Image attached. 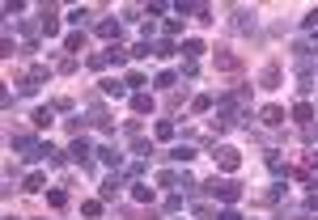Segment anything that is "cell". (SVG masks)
<instances>
[{
  "mask_svg": "<svg viewBox=\"0 0 318 220\" xmlns=\"http://www.w3.org/2000/svg\"><path fill=\"white\" fill-rule=\"evenodd\" d=\"M191 110H195V115H204V110H212V97H208V93H199L195 102H191Z\"/></svg>",
  "mask_w": 318,
  "mask_h": 220,
  "instance_id": "44dd1931",
  "label": "cell"
},
{
  "mask_svg": "<svg viewBox=\"0 0 318 220\" xmlns=\"http://www.w3.org/2000/svg\"><path fill=\"white\" fill-rule=\"evenodd\" d=\"M43 34H47V39H51V34H60V21H55L51 9H43Z\"/></svg>",
  "mask_w": 318,
  "mask_h": 220,
  "instance_id": "8fae6325",
  "label": "cell"
},
{
  "mask_svg": "<svg viewBox=\"0 0 318 220\" xmlns=\"http://www.w3.org/2000/svg\"><path fill=\"white\" fill-rule=\"evenodd\" d=\"M106 59H111L115 68H119V64H127V51H123V47H115V43H111V47H106Z\"/></svg>",
  "mask_w": 318,
  "mask_h": 220,
  "instance_id": "5bb4252c",
  "label": "cell"
},
{
  "mask_svg": "<svg viewBox=\"0 0 318 220\" xmlns=\"http://www.w3.org/2000/svg\"><path fill=\"white\" fill-rule=\"evenodd\" d=\"M119 187H123V178H119V174H111V178H106L102 187H98V199H102V203H111L115 195H119Z\"/></svg>",
  "mask_w": 318,
  "mask_h": 220,
  "instance_id": "5b68a950",
  "label": "cell"
},
{
  "mask_svg": "<svg viewBox=\"0 0 318 220\" xmlns=\"http://www.w3.org/2000/svg\"><path fill=\"white\" fill-rule=\"evenodd\" d=\"M43 187H47V178H43V174H30V178H26V187H21V191H30V195H34V191H43Z\"/></svg>",
  "mask_w": 318,
  "mask_h": 220,
  "instance_id": "e0dca14e",
  "label": "cell"
},
{
  "mask_svg": "<svg viewBox=\"0 0 318 220\" xmlns=\"http://www.w3.org/2000/svg\"><path fill=\"white\" fill-rule=\"evenodd\" d=\"M170 157H174V161H183V165H187V161H191V157H195V149H187V144H179V149H174Z\"/></svg>",
  "mask_w": 318,
  "mask_h": 220,
  "instance_id": "d6986e66",
  "label": "cell"
},
{
  "mask_svg": "<svg viewBox=\"0 0 318 220\" xmlns=\"http://www.w3.org/2000/svg\"><path fill=\"white\" fill-rule=\"evenodd\" d=\"M98 85H102L106 97H123V93H127V81H115V77H106V81H98Z\"/></svg>",
  "mask_w": 318,
  "mask_h": 220,
  "instance_id": "8992f818",
  "label": "cell"
},
{
  "mask_svg": "<svg viewBox=\"0 0 318 220\" xmlns=\"http://www.w3.org/2000/svg\"><path fill=\"white\" fill-rule=\"evenodd\" d=\"M153 55L166 59V55H174V47H170V43H153Z\"/></svg>",
  "mask_w": 318,
  "mask_h": 220,
  "instance_id": "d4e9b609",
  "label": "cell"
},
{
  "mask_svg": "<svg viewBox=\"0 0 318 220\" xmlns=\"http://www.w3.org/2000/svg\"><path fill=\"white\" fill-rule=\"evenodd\" d=\"M64 47H68V51H81V47H85V34H68Z\"/></svg>",
  "mask_w": 318,
  "mask_h": 220,
  "instance_id": "7402d4cb",
  "label": "cell"
},
{
  "mask_svg": "<svg viewBox=\"0 0 318 220\" xmlns=\"http://www.w3.org/2000/svg\"><path fill=\"white\" fill-rule=\"evenodd\" d=\"M98 157H102L106 165H119L123 161V153H115V149H98Z\"/></svg>",
  "mask_w": 318,
  "mask_h": 220,
  "instance_id": "ffe728a7",
  "label": "cell"
},
{
  "mask_svg": "<svg viewBox=\"0 0 318 220\" xmlns=\"http://www.w3.org/2000/svg\"><path fill=\"white\" fill-rule=\"evenodd\" d=\"M98 34L102 39H115V34H119V21H98Z\"/></svg>",
  "mask_w": 318,
  "mask_h": 220,
  "instance_id": "ac0fdd59",
  "label": "cell"
},
{
  "mask_svg": "<svg viewBox=\"0 0 318 220\" xmlns=\"http://www.w3.org/2000/svg\"><path fill=\"white\" fill-rule=\"evenodd\" d=\"M81 212H85V216H89V220H93V216H102V199H89V203H85V207H81Z\"/></svg>",
  "mask_w": 318,
  "mask_h": 220,
  "instance_id": "cb8c5ba5",
  "label": "cell"
},
{
  "mask_svg": "<svg viewBox=\"0 0 318 220\" xmlns=\"http://www.w3.org/2000/svg\"><path fill=\"white\" fill-rule=\"evenodd\" d=\"M132 110H136V115H149V110H153V97L149 93H136L132 97Z\"/></svg>",
  "mask_w": 318,
  "mask_h": 220,
  "instance_id": "7c38bea8",
  "label": "cell"
},
{
  "mask_svg": "<svg viewBox=\"0 0 318 220\" xmlns=\"http://www.w3.org/2000/svg\"><path fill=\"white\" fill-rule=\"evenodd\" d=\"M132 199H136V203H153V187H145V182H136V187H132Z\"/></svg>",
  "mask_w": 318,
  "mask_h": 220,
  "instance_id": "4fadbf2b",
  "label": "cell"
},
{
  "mask_svg": "<svg viewBox=\"0 0 318 220\" xmlns=\"http://www.w3.org/2000/svg\"><path fill=\"white\" fill-rule=\"evenodd\" d=\"M233 17H238V30H251L255 26V13H251V9H233Z\"/></svg>",
  "mask_w": 318,
  "mask_h": 220,
  "instance_id": "9a60e30c",
  "label": "cell"
},
{
  "mask_svg": "<svg viewBox=\"0 0 318 220\" xmlns=\"http://www.w3.org/2000/svg\"><path fill=\"white\" fill-rule=\"evenodd\" d=\"M212 157H217V165H221V169H225V174H233V169H238V165H242V157H238V149H217V153H212Z\"/></svg>",
  "mask_w": 318,
  "mask_h": 220,
  "instance_id": "3957f363",
  "label": "cell"
},
{
  "mask_svg": "<svg viewBox=\"0 0 318 220\" xmlns=\"http://www.w3.org/2000/svg\"><path fill=\"white\" fill-rule=\"evenodd\" d=\"M212 64H217V72H238L242 68V55H233L229 47H217V51H212Z\"/></svg>",
  "mask_w": 318,
  "mask_h": 220,
  "instance_id": "7a4b0ae2",
  "label": "cell"
},
{
  "mask_svg": "<svg viewBox=\"0 0 318 220\" xmlns=\"http://www.w3.org/2000/svg\"><path fill=\"white\" fill-rule=\"evenodd\" d=\"M221 220H242V216L238 212H221Z\"/></svg>",
  "mask_w": 318,
  "mask_h": 220,
  "instance_id": "4dcf8cb0",
  "label": "cell"
},
{
  "mask_svg": "<svg viewBox=\"0 0 318 220\" xmlns=\"http://www.w3.org/2000/svg\"><path fill=\"white\" fill-rule=\"evenodd\" d=\"M259 119H263L267 127H280V123H285V110H280V106H263V115H259Z\"/></svg>",
  "mask_w": 318,
  "mask_h": 220,
  "instance_id": "9c48e42d",
  "label": "cell"
},
{
  "mask_svg": "<svg viewBox=\"0 0 318 220\" xmlns=\"http://www.w3.org/2000/svg\"><path fill=\"white\" fill-rule=\"evenodd\" d=\"M208 195H212V199H225V203H238L242 199V187L233 178H212L208 182Z\"/></svg>",
  "mask_w": 318,
  "mask_h": 220,
  "instance_id": "6da1fadb",
  "label": "cell"
},
{
  "mask_svg": "<svg viewBox=\"0 0 318 220\" xmlns=\"http://www.w3.org/2000/svg\"><path fill=\"white\" fill-rule=\"evenodd\" d=\"M47 203H51V207H64L68 195H64V191H47Z\"/></svg>",
  "mask_w": 318,
  "mask_h": 220,
  "instance_id": "603a6c76",
  "label": "cell"
},
{
  "mask_svg": "<svg viewBox=\"0 0 318 220\" xmlns=\"http://www.w3.org/2000/svg\"><path fill=\"white\" fill-rule=\"evenodd\" d=\"M183 51H187V59H195V55H204V43H199V39H187Z\"/></svg>",
  "mask_w": 318,
  "mask_h": 220,
  "instance_id": "2e32d148",
  "label": "cell"
},
{
  "mask_svg": "<svg viewBox=\"0 0 318 220\" xmlns=\"http://www.w3.org/2000/svg\"><path fill=\"white\" fill-rule=\"evenodd\" d=\"M280 77H285V72H280V64L272 59V64L259 72V85H263V89H276V85H280Z\"/></svg>",
  "mask_w": 318,
  "mask_h": 220,
  "instance_id": "277c9868",
  "label": "cell"
},
{
  "mask_svg": "<svg viewBox=\"0 0 318 220\" xmlns=\"http://www.w3.org/2000/svg\"><path fill=\"white\" fill-rule=\"evenodd\" d=\"M85 17H89V9H73V13H68V21H73V26H81Z\"/></svg>",
  "mask_w": 318,
  "mask_h": 220,
  "instance_id": "4316f807",
  "label": "cell"
},
{
  "mask_svg": "<svg viewBox=\"0 0 318 220\" xmlns=\"http://www.w3.org/2000/svg\"><path fill=\"white\" fill-rule=\"evenodd\" d=\"M157 89H174V72H161V77H157Z\"/></svg>",
  "mask_w": 318,
  "mask_h": 220,
  "instance_id": "484cf974",
  "label": "cell"
},
{
  "mask_svg": "<svg viewBox=\"0 0 318 220\" xmlns=\"http://www.w3.org/2000/svg\"><path fill=\"white\" fill-rule=\"evenodd\" d=\"M55 123V106H39L34 110V127H51Z\"/></svg>",
  "mask_w": 318,
  "mask_h": 220,
  "instance_id": "ba28073f",
  "label": "cell"
},
{
  "mask_svg": "<svg viewBox=\"0 0 318 220\" xmlns=\"http://www.w3.org/2000/svg\"><path fill=\"white\" fill-rule=\"evenodd\" d=\"M293 119H297V123L305 127V123L314 119V106H310V102H297V106H293Z\"/></svg>",
  "mask_w": 318,
  "mask_h": 220,
  "instance_id": "30bf717a",
  "label": "cell"
},
{
  "mask_svg": "<svg viewBox=\"0 0 318 220\" xmlns=\"http://www.w3.org/2000/svg\"><path fill=\"white\" fill-rule=\"evenodd\" d=\"M305 169H318V153H305Z\"/></svg>",
  "mask_w": 318,
  "mask_h": 220,
  "instance_id": "f546056e",
  "label": "cell"
},
{
  "mask_svg": "<svg viewBox=\"0 0 318 220\" xmlns=\"http://www.w3.org/2000/svg\"><path fill=\"white\" fill-rule=\"evenodd\" d=\"M305 30H318V9H314V13H305Z\"/></svg>",
  "mask_w": 318,
  "mask_h": 220,
  "instance_id": "f1b7e54d",
  "label": "cell"
},
{
  "mask_svg": "<svg viewBox=\"0 0 318 220\" xmlns=\"http://www.w3.org/2000/svg\"><path fill=\"white\" fill-rule=\"evenodd\" d=\"M174 136V123H157V140H170Z\"/></svg>",
  "mask_w": 318,
  "mask_h": 220,
  "instance_id": "83f0119b",
  "label": "cell"
},
{
  "mask_svg": "<svg viewBox=\"0 0 318 220\" xmlns=\"http://www.w3.org/2000/svg\"><path fill=\"white\" fill-rule=\"evenodd\" d=\"M68 153H73V161H81V165H89V144L81 140V136H77L73 144H68Z\"/></svg>",
  "mask_w": 318,
  "mask_h": 220,
  "instance_id": "52a82bcc",
  "label": "cell"
}]
</instances>
